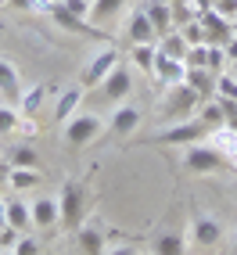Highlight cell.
<instances>
[{
    "label": "cell",
    "instance_id": "obj_12",
    "mask_svg": "<svg viewBox=\"0 0 237 255\" xmlns=\"http://www.w3.org/2000/svg\"><path fill=\"white\" fill-rule=\"evenodd\" d=\"M101 90H105V97L108 101H126L129 94H133V72L126 69V65H115V69L105 76V83H101Z\"/></svg>",
    "mask_w": 237,
    "mask_h": 255
},
{
    "label": "cell",
    "instance_id": "obj_35",
    "mask_svg": "<svg viewBox=\"0 0 237 255\" xmlns=\"http://www.w3.org/2000/svg\"><path fill=\"white\" fill-rule=\"evenodd\" d=\"M11 255H40V245L32 241L29 234H22V237H18V245L11 248Z\"/></svg>",
    "mask_w": 237,
    "mask_h": 255
},
{
    "label": "cell",
    "instance_id": "obj_41",
    "mask_svg": "<svg viewBox=\"0 0 237 255\" xmlns=\"http://www.w3.org/2000/svg\"><path fill=\"white\" fill-rule=\"evenodd\" d=\"M230 72H234V76H237V58H234V61H230Z\"/></svg>",
    "mask_w": 237,
    "mask_h": 255
},
{
    "label": "cell",
    "instance_id": "obj_34",
    "mask_svg": "<svg viewBox=\"0 0 237 255\" xmlns=\"http://www.w3.org/2000/svg\"><path fill=\"white\" fill-rule=\"evenodd\" d=\"M7 7H14V11H40V14H47L50 7V0H7Z\"/></svg>",
    "mask_w": 237,
    "mask_h": 255
},
{
    "label": "cell",
    "instance_id": "obj_42",
    "mask_svg": "<svg viewBox=\"0 0 237 255\" xmlns=\"http://www.w3.org/2000/svg\"><path fill=\"white\" fill-rule=\"evenodd\" d=\"M234 255H237V237H234Z\"/></svg>",
    "mask_w": 237,
    "mask_h": 255
},
{
    "label": "cell",
    "instance_id": "obj_28",
    "mask_svg": "<svg viewBox=\"0 0 237 255\" xmlns=\"http://www.w3.org/2000/svg\"><path fill=\"white\" fill-rule=\"evenodd\" d=\"M7 183L14 187V191H32V187L40 183V173H36V169H18V165H11Z\"/></svg>",
    "mask_w": 237,
    "mask_h": 255
},
{
    "label": "cell",
    "instance_id": "obj_44",
    "mask_svg": "<svg viewBox=\"0 0 237 255\" xmlns=\"http://www.w3.org/2000/svg\"><path fill=\"white\" fill-rule=\"evenodd\" d=\"M0 7H7V0H0Z\"/></svg>",
    "mask_w": 237,
    "mask_h": 255
},
{
    "label": "cell",
    "instance_id": "obj_38",
    "mask_svg": "<svg viewBox=\"0 0 237 255\" xmlns=\"http://www.w3.org/2000/svg\"><path fill=\"white\" fill-rule=\"evenodd\" d=\"M105 255H137V248L133 245H112V248H105Z\"/></svg>",
    "mask_w": 237,
    "mask_h": 255
},
{
    "label": "cell",
    "instance_id": "obj_15",
    "mask_svg": "<svg viewBox=\"0 0 237 255\" xmlns=\"http://www.w3.org/2000/svg\"><path fill=\"white\" fill-rule=\"evenodd\" d=\"M144 14H147V22L155 25V32L158 36H165L169 29H173V4L169 0H144Z\"/></svg>",
    "mask_w": 237,
    "mask_h": 255
},
{
    "label": "cell",
    "instance_id": "obj_8",
    "mask_svg": "<svg viewBox=\"0 0 237 255\" xmlns=\"http://www.w3.org/2000/svg\"><path fill=\"white\" fill-rule=\"evenodd\" d=\"M183 165H187L191 173H216V169H223V158L216 155V147H212V144L198 140V144H187Z\"/></svg>",
    "mask_w": 237,
    "mask_h": 255
},
{
    "label": "cell",
    "instance_id": "obj_26",
    "mask_svg": "<svg viewBox=\"0 0 237 255\" xmlns=\"http://www.w3.org/2000/svg\"><path fill=\"white\" fill-rule=\"evenodd\" d=\"M158 50H162V54H169V58H180V61H183V58H187V50H191V43L183 40L180 29H176V32L169 29L165 36H158Z\"/></svg>",
    "mask_w": 237,
    "mask_h": 255
},
{
    "label": "cell",
    "instance_id": "obj_40",
    "mask_svg": "<svg viewBox=\"0 0 237 255\" xmlns=\"http://www.w3.org/2000/svg\"><path fill=\"white\" fill-rule=\"evenodd\" d=\"M0 227H4V201H0Z\"/></svg>",
    "mask_w": 237,
    "mask_h": 255
},
{
    "label": "cell",
    "instance_id": "obj_17",
    "mask_svg": "<svg viewBox=\"0 0 237 255\" xmlns=\"http://www.w3.org/2000/svg\"><path fill=\"white\" fill-rule=\"evenodd\" d=\"M155 255H187V234L183 230H162L155 241H151Z\"/></svg>",
    "mask_w": 237,
    "mask_h": 255
},
{
    "label": "cell",
    "instance_id": "obj_1",
    "mask_svg": "<svg viewBox=\"0 0 237 255\" xmlns=\"http://www.w3.org/2000/svg\"><path fill=\"white\" fill-rule=\"evenodd\" d=\"M58 209H61V227L76 234L83 223H87L90 191H87L79 180H65V183H61V194H58Z\"/></svg>",
    "mask_w": 237,
    "mask_h": 255
},
{
    "label": "cell",
    "instance_id": "obj_16",
    "mask_svg": "<svg viewBox=\"0 0 237 255\" xmlns=\"http://www.w3.org/2000/svg\"><path fill=\"white\" fill-rule=\"evenodd\" d=\"M83 94H87V87H83V83H76V87H65V90L58 94V101H54V119H65V123H69V119L83 108Z\"/></svg>",
    "mask_w": 237,
    "mask_h": 255
},
{
    "label": "cell",
    "instance_id": "obj_23",
    "mask_svg": "<svg viewBox=\"0 0 237 255\" xmlns=\"http://www.w3.org/2000/svg\"><path fill=\"white\" fill-rule=\"evenodd\" d=\"M194 119L205 129H216V126H227V115H223V105L219 101H201L198 105V112H194Z\"/></svg>",
    "mask_w": 237,
    "mask_h": 255
},
{
    "label": "cell",
    "instance_id": "obj_11",
    "mask_svg": "<svg viewBox=\"0 0 237 255\" xmlns=\"http://www.w3.org/2000/svg\"><path fill=\"white\" fill-rule=\"evenodd\" d=\"M198 18H201V25H205V36H209V43H227V40L234 36V18L219 14L216 7L198 11Z\"/></svg>",
    "mask_w": 237,
    "mask_h": 255
},
{
    "label": "cell",
    "instance_id": "obj_22",
    "mask_svg": "<svg viewBox=\"0 0 237 255\" xmlns=\"http://www.w3.org/2000/svg\"><path fill=\"white\" fill-rule=\"evenodd\" d=\"M126 7V0H90V25H105L118 18V11Z\"/></svg>",
    "mask_w": 237,
    "mask_h": 255
},
{
    "label": "cell",
    "instance_id": "obj_5",
    "mask_svg": "<svg viewBox=\"0 0 237 255\" xmlns=\"http://www.w3.org/2000/svg\"><path fill=\"white\" fill-rule=\"evenodd\" d=\"M205 126L198 123V119H176V126H169L158 133V144H176V147H187V144H198V140H205Z\"/></svg>",
    "mask_w": 237,
    "mask_h": 255
},
{
    "label": "cell",
    "instance_id": "obj_4",
    "mask_svg": "<svg viewBox=\"0 0 237 255\" xmlns=\"http://www.w3.org/2000/svg\"><path fill=\"white\" fill-rule=\"evenodd\" d=\"M201 105L198 90H191L187 83H180V87H169L165 90V101H162V115L165 119H191Z\"/></svg>",
    "mask_w": 237,
    "mask_h": 255
},
{
    "label": "cell",
    "instance_id": "obj_20",
    "mask_svg": "<svg viewBox=\"0 0 237 255\" xmlns=\"http://www.w3.org/2000/svg\"><path fill=\"white\" fill-rule=\"evenodd\" d=\"M4 223L7 227H14V230H32V212H29V205L25 201H18V198H11V201H4Z\"/></svg>",
    "mask_w": 237,
    "mask_h": 255
},
{
    "label": "cell",
    "instance_id": "obj_10",
    "mask_svg": "<svg viewBox=\"0 0 237 255\" xmlns=\"http://www.w3.org/2000/svg\"><path fill=\"white\" fill-rule=\"evenodd\" d=\"M205 144L216 147V155L223 158V165L237 169V129H230V126H216V129L205 133Z\"/></svg>",
    "mask_w": 237,
    "mask_h": 255
},
{
    "label": "cell",
    "instance_id": "obj_39",
    "mask_svg": "<svg viewBox=\"0 0 237 255\" xmlns=\"http://www.w3.org/2000/svg\"><path fill=\"white\" fill-rule=\"evenodd\" d=\"M7 173H11V165H0V187L7 183Z\"/></svg>",
    "mask_w": 237,
    "mask_h": 255
},
{
    "label": "cell",
    "instance_id": "obj_36",
    "mask_svg": "<svg viewBox=\"0 0 237 255\" xmlns=\"http://www.w3.org/2000/svg\"><path fill=\"white\" fill-rule=\"evenodd\" d=\"M18 237H22V230H14V227H0V248H4V252H11L14 245H18Z\"/></svg>",
    "mask_w": 237,
    "mask_h": 255
},
{
    "label": "cell",
    "instance_id": "obj_18",
    "mask_svg": "<svg viewBox=\"0 0 237 255\" xmlns=\"http://www.w3.org/2000/svg\"><path fill=\"white\" fill-rule=\"evenodd\" d=\"M0 97L4 101H18L22 97V76L7 58H0Z\"/></svg>",
    "mask_w": 237,
    "mask_h": 255
},
{
    "label": "cell",
    "instance_id": "obj_27",
    "mask_svg": "<svg viewBox=\"0 0 237 255\" xmlns=\"http://www.w3.org/2000/svg\"><path fill=\"white\" fill-rule=\"evenodd\" d=\"M155 58H158V43H133V61H137V69L151 76L155 69Z\"/></svg>",
    "mask_w": 237,
    "mask_h": 255
},
{
    "label": "cell",
    "instance_id": "obj_24",
    "mask_svg": "<svg viewBox=\"0 0 237 255\" xmlns=\"http://www.w3.org/2000/svg\"><path fill=\"white\" fill-rule=\"evenodd\" d=\"M47 83H36V87H29V90H22V97H18V112H22V119L25 115H36L40 108H43V97H47Z\"/></svg>",
    "mask_w": 237,
    "mask_h": 255
},
{
    "label": "cell",
    "instance_id": "obj_3",
    "mask_svg": "<svg viewBox=\"0 0 237 255\" xmlns=\"http://www.w3.org/2000/svg\"><path fill=\"white\" fill-rule=\"evenodd\" d=\"M118 65V47H101V50H94V54L87 58V65L79 69V83L83 87H101L105 83V76Z\"/></svg>",
    "mask_w": 237,
    "mask_h": 255
},
{
    "label": "cell",
    "instance_id": "obj_13",
    "mask_svg": "<svg viewBox=\"0 0 237 255\" xmlns=\"http://www.w3.org/2000/svg\"><path fill=\"white\" fill-rule=\"evenodd\" d=\"M29 212H32V227H40V230H50L54 223H61V209H58V198H36L29 205Z\"/></svg>",
    "mask_w": 237,
    "mask_h": 255
},
{
    "label": "cell",
    "instance_id": "obj_46",
    "mask_svg": "<svg viewBox=\"0 0 237 255\" xmlns=\"http://www.w3.org/2000/svg\"><path fill=\"white\" fill-rule=\"evenodd\" d=\"M50 4H58V0H50Z\"/></svg>",
    "mask_w": 237,
    "mask_h": 255
},
{
    "label": "cell",
    "instance_id": "obj_37",
    "mask_svg": "<svg viewBox=\"0 0 237 255\" xmlns=\"http://www.w3.org/2000/svg\"><path fill=\"white\" fill-rule=\"evenodd\" d=\"M61 7H65V11H72V14H79V18H87V22H90V0H61Z\"/></svg>",
    "mask_w": 237,
    "mask_h": 255
},
{
    "label": "cell",
    "instance_id": "obj_43",
    "mask_svg": "<svg viewBox=\"0 0 237 255\" xmlns=\"http://www.w3.org/2000/svg\"><path fill=\"white\" fill-rule=\"evenodd\" d=\"M234 32H237V14H234Z\"/></svg>",
    "mask_w": 237,
    "mask_h": 255
},
{
    "label": "cell",
    "instance_id": "obj_30",
    "mask_svg": "<svg viewBox=\"0 0 237 255\" xmlns=\"http://www.w3.org/2000/svg\"><path fill=\"white\" fill-rule=\"evenodd\" d=\"M18 126H22V112L11 105H0V137H11Z\"/></svg>",
    "mask_w": 237,
    "mask_h": 255
},
{
    "label": "cell",
    "instance_id": "obj_14",
    "mask_svg": "<svg viewBox=\"0 0 237 255\" xmlns=\"http://www.w3.org/2000/svg\"><path fill=\"white\" fill-rule=\"evenodd\" d=\"M47 14H50V18H54V25H58V29H65V32H79V36H97V29H94L87 18H79V14L65 11L61 4H54Z\"/></svg>",
    "mask_w": 237,
    "mask_h": 255
},
{
    "label": "cell",
    "instance_id": "obj_19",
    "mask_svg": "<svg viewBox=\"0 0 237 255\" xmlns=\"http://www.w3.org/2000/svg\"><path fill=\"white\" fill-rule=\"evenodd\" d=\"M126 32H129V40H133V43H155V40H158V32H155V25L147 22L144 7H137V11L129 14V25H126Z\"/></svg>",
    "mask_w": 237,
    "mask_h": 255
},
{
    "label": "cell",
    "instance_id": "obj_29",
    "mask_svg": "<svg viewBox=\"0 0 237 255\" xmlns=\"http://www.w3.org/2000/svg\"><path fill=\"white\" fill-rule=\"evenodd\" d=\"M11 165H18V169H40L36 147H32V144H14V151H11Z\"/></svg>",
    "mask_w": 237,
    "mask_h": 255
},
{
    "label": "cell",
    "instance_id": "obj_7",
    "mask_svg": "<svg viewBox=\"0 0 237 255\" xmlns=\"http://www.w3.org/2000/svg\"><path fill=\"white\" fill-rule=\"evenodd\" d=\"M187 241L194 245V248H216L219 241H223V227L216 223L212 216H194L191 219V230H187Z\"/></svg>",
    "mask_w": 237,
    "mask_h": 255
},
{
    "label": "cell",
    "instance_id": "obj_45",
    "mask_svg": "<svg viewBox=\"0 0 237 255\" xmlns=\"http://www.w3.org/2000/svg\"><path fill=\"white\" fill-rule=\"evenodd\" d=\"M0 255H11V252H4V248H0Z\"/></svg>",
    "mask_w": 237,
    "mask_h": 255
},
{
    "label": "cell",
    "instance_id": "obj_31",
    "mask_svg": "<svg viewBox=\"0 0 237 255\" xmlns=\"http://www.w3.org/2000/svg\"><path fill=\"white\" fill-rule=\"evenodd\" d=\"M216 97L237 101V76H234V72H219V76H216Z\"/></svg>",
    "mask_w": 237,
    "mask_h": 255
},
{
    "label": "cell",
    "instance_id": "obj_9",
    "mask_svg": "<svg viewBox=\"0 0 237 255\" xmlns=\"http://www.w3.org/2000/svg\"><path fill=\"white\" fill-rule=\"evenodd\" d=\"M151 76L158 79V87H180V83H187V61H180V58H169L158 50V58H155V69H151Z\"/></svg>",
    "mask_w": 237,
    "mask_h": 255
},
{
    "label": "cell",
    "instance_id": "obj_25",
    "mask_svg": "<svg viewBox=\"0 0 237 255\" xmlns=\"http://www.w3.org/2000/svg\"><path fill=\"white\" fill-rule=\"evenodd\" d=\"M76 237H79L83 255H105V234H101L97 227H87V223H83V227L76 230Z\"/></svg>",
    "mask_w": 237,
    "mask_h": 255
},
{
    "label": "cell",
    "instance_id": "obj_32",
    "mask_svg": "<svg viewBox=\"0 0 237 255\" xmlns=\"http://www.w3.org/2000/svg\"><path fill=\"white\" fill-rule=\"evenodd\" d=\"M223 65H227L223 43H209V47H205V69H209V72H223Z\"/></svg>",
    "mask_w": 237,
    "mask_h": 255
},
{
    "label": "cell",
    "instance_id": "obj_33",
    "mask_svg": "<svg viewBox=\"0 0 237 255\" xmlns=\"http://www.w3.org/2000/svg\"><path fill=\"white\" fill-rule=\"evenodd\" d=\"M180 32H183V40H187L191 47H198V43H209V36H205V25H201V18H191L187 25H180Z\"/></svg>",
    "mask_w": 237,
    "mask_h": 255
},
{
    "label": "cell",
    "instance_id": "obj_2",
    "mask_svg": "<svg viewBox=\"0 0 237 255\" xmlns=\"http://www.w3.org/2000/svg\"><path fill=\"white\" fill-rule=\"evenodd\" d=\"M65 144L69 147H87L94 144L97 137H105V119L94 115V112H76L69 123H65Z\"/></svg>",
    "mask_w": 237,
    "mask_h": 255
},
{
    "label": "cell",
    "instance_id": "obj_6",
    "mask_svg": "<svg viewBox=\"0 0 237 255\" xmlns=\"http://www.w3.org/2000/svg\"><path fill=\"white\" fill-rule=\"evenodd\" d=\"M137 126H140V112L133 108V105H118V108L105 119V137L126 140L129 133H137Z\"/></svg>",
    "mask_w": 237,
    "mask_h": 255
},
{
    "label": "cell",
    "instance_id": "obj_21",
    "mask_svg": "<svg viewBox=\"0 0 237 255\" xmlns=\"http://www.w3.org/2000/svg\"><path fill=\"white\" fill-rule=\"evenodd\" d=\"M216 76H219V72H209V69H191V65H187V87H191V90H198V97H201V101H209V97L216 94Z\"/></svg>",
    "mask_w": 237,
    "mask_h": 255
}]
</instances>
